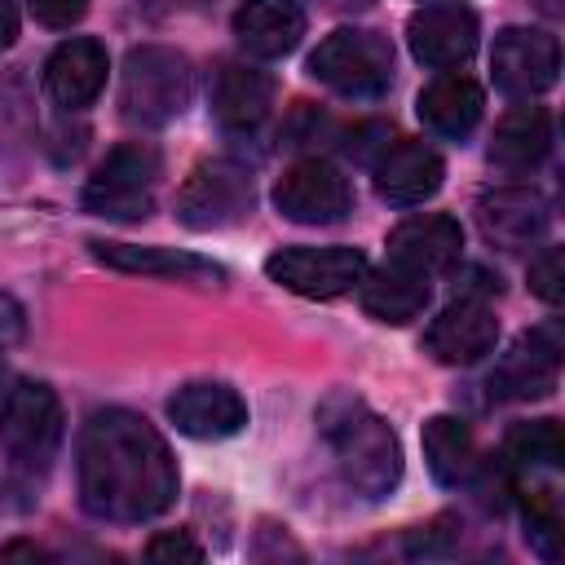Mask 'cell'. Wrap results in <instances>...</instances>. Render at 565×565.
<instances>
[{"label": "cell", "instance_id": "1", "mask_svg": "<svg viewBox=\"0 0 565 565\" xmlns=\"http://www.w3.org/2000/svg\"><path fill=\"white\" fill-rule=\"evenodd\" d=\"M177 499L168 441L132 411L106 406L79 433V503L97 521H150Z\"/></svg>", "mask_w": 565, "mask_h": 565}, {"label": "cell", "instance_id": "2", "mask_svg": "<svg viewBox=\"0 0 565 565\" xmlns=\"http://www.w3.org/2000/svg\"><path fill=\"white\" fill-rule=\"evenodd\" d=\"M318 419H322V433L335 450L344 481L366 499H384L402 477V446H397L393 428L366 402H358L349 393L331 397L318 411Z\"/></svg>", "mask_w": 565, "mask_h": 565}, {"label": "cell", "instance_id": "3", "mask_svg": "<svg viewBox=\"0 0 565 565\" xmlns=\"http://www.w3.org/2000/svg\"><path fill=\"white\" fill-rule=\"evenodd\" d=\"M194 93V71L185 53L168 44H141L124 57L119 75V110L137 128H163L172 124Z\"/></svg>", "mask_w": 565, "mask_h": 565}, {"label": "cell", "instance_id": "4", "mask_svg": "<svg viewBox=\"0 0 565 565\" xmlns=\"http://www.w3.org/2000/svg\"><path fill=\"white\" fill-rule=\"evenodd\" d=\"M159 150L146 141H124L115 146L93 177L84 181V212L106 216V221H141L154 207V190H159Z\"/></svg>", "mask_w": 565, "mask_h": 565}, {"label": "cell", "instance_id": "5", "mask_svg": "<svg viewBox=\"0 0 565 565\" xmlns=\"http://www.w3.org/2000/svg\"><path fill=\"white\" fill-rule=\"evenodd\" d=\"M62 402L49 384L22 380L0 406V450L18 472H44L62 446Z\"/></svg>", "mask_w": 565, "mask_h": 565}, {"label": "cell", "instance_id": "6", "mask_svg": "<svg viewBox=\"0 0 565 565\" xmlns=\"http://www.w3.org/2000/svg\"><path fill=\"white\" fill-rule=\"evenodd\" d=\"M309 75L327 84L340 97H380L393 84V49L375 31H331L313 53H309Z\"/></svg>", "mask_w": 565, "mask_h": 565}, {"label": "cell", "instance_id": "7", "mask_svg": "<svg viewBox=\"0 0 565 565\" xmlns=\"http://www.w3.org/2000/svg\"><path fill=\"white\" fill-rule=\"evenodd\" d=\"M247 212H252V172L230 159L199 163L177 194V221L190 230H225Z\"/></svg>", "mask_w": 565, "mask_h": 565}, {"label": "cell", "instance_id": "8", "mask_svg": "<svg viewBox=\"0 0 565 565\" xmlns=\"http://www.w3.org/2000/svg\"><path fill=\"white\" fill-rule=\"evenodd\" d=\"M265 274L296 296L335 300L362 282L366 256L358 247H282L265 260Z\"/></svg>", "mask_w": 565, "mask_h": 565}, {"label": "cell", "instance_id": "9", "mask_svg": "<svg viewBox=\"0 0 565 565\" xmlns=\"http://www.w3.org/2000/svg\"><path fill=\"white\" fill-rule=\"evenodd\" d=\"M490 71H494L499 93H508V97H516V102H530V97H539V93H547V88L556 84L561 44H556V35H547V31L508 26V31H499V40H494Z\"/></svg>", "mask_w": 565, "mask_h": 565}, {"label": "cell", "instance_id": "10", "mask_svg": "<svg viewBox=\"0 0 565 565\" xmlns=\"http://www.w3.org/2000/svg\"><path fill=\"white\" fill-rule=\"evenodd\" d=\"M349 203L353 190L344 172L327 159H300L274 185V207L296 225H331L349 212Z\"/></svg>", "mask_w": 565, "mask_h": 565}, {"label": "cell", "instance_id": "11", "mask_svg": "<svg viewBox=\"0 0 565 565\" xmlns=\"http://www.w3.org/2000/svg\"><path fill=\"white\" fill-rule=\"evenodd\" d=\"M424 344H428V353H433L437 362H446V366H472V362H481L486 353H494V344H499V318H494V309H490L486 300L463 296V300L446 305V309L428 322Z\"/></svg>", "mask_w": 565, "mask_h": 565}, {"label": "cell", "instance_id": "12", "mask_svg": "<svg viewBox=\"0 0 565 565\" xmlns=\"http://www.w3.org/2000/svg\"><path fill=\"white\" fill-rule=\"evenodd\" d=\"M406 40L415 62L433 71H455L477 53V18L459 4H433L406 22Z\"/></svg>", "mask_w": 565, "mask_h": 565}, {"label": "cell", "instance_id": "13", "mask_svg": "<svg viewBox=\"0 0 565 565\" xmlns=\"http://www.w3.org/2000/svg\"><path fill=\"white\" fill-rule=\"evenodd\" d=\"M561 331L534 327L503 353V362L490 375V388H499L503 397H547L561 375Z\"/></svg>", "mask_w": 565, "mask_h": 565}, {"label": "cell", "instance_id": "14", "mask_svg": "<svg viewBox=\"0 0 565 565\" xmlns=\"http://www.w3.org/2000/svg\"><path fill=\"white\" fill-rule=\"evenodd\" d=\"M477 225L499 247H530L547 234L552 212L547 199L530 185H499L477 199Z\"/></svg>", "mask_w": 565, "mask_h": 565}, {"label": "cell", "instance_id": "15", "mask_svg": "<svg viewBox=\"0 0 565 565\" xmlns=\"http://www.w3.org/2000/svg\"><path fill=\"white\" fill-rule=\"evenodd\" d=\"M168 419L185 437L221 441L247 424V402L230 384H185L168 397Z\"/></svg>", "mask_w": 565, "mask_h": 565}, {"label": "cell", "instance_id": "16", "mask_svg": "<svg viewBox=\"0 0 565 565\" xmlns=\"http://www.w3.org/2000/svg\"><path fill=\"white\" fill-rule=\"evenodd\" d=\"M459 252H463V230L455 216H437V212L411 216L388 234V260L411 274H424V278L450 269L459 260Z\"/></svg>", "mask_w": 565, "mask_h": 565}, {"label": "cell", "instance_id": "17", "mask_svg": "<svg viewBox=\"0 0 565 565\" xmlns=\"http://www.w3.org/2000/svg\"><path fill=\"white\" fill-rule=\"evenodd\" d=\"M106 71H110L106 49L97 40L79 35V40H66V44H57L49 53V62H44V88H49V97L57 106L84 110L106 88Z\"/></svg>", "mask_w": 565, "mask_h": 565}, {"label": "cell", "instance_id": "18", "mask_svg": "<svg viewBox=\"0 0 565 565\" xmlns=\"http://www.w3.org/2000/svg\"><path fill=\"white\" fill-rule=\"evenodd\" d=\"M441 154L424 141H397L384 146V154L375 159V190L380 199L397 203V207H415L424 199H433L441 190Z\"/></svg>", "mask_w": 565, "mask_h": 565}, {"label": "cell", "instance_id": "19", "mask_svg": "<svg viewBox=\"0 0 565 565\" xmlns=\"http://www.w3.org/2000/svg\"><path fill=\"white\" fill-rule=\"evenodd\" d=\"M234 35L252 57H287L305 35L300 0H243L234 9Z\"/></svg>", "mask_w": 565, "mask_h": 565}, {"label": "cell", "instance_id": "20", "mask_svg": "<svg viewBox=\"0 0 565 565\" xmlns=\"http://www.w3.org/2000/svg\"><path fill=\"white\" fill-rule=\"evenodd\" d=\"M274 106V75L247 62H230L212 79V115L230 132H252Z\"/></svg>", "mask_w": 565, "mask_h": 565}, {"label": "cell", "instance_id": "21", "mask_svg": "<svg viewBox=\"0 0 565 565\" xmlns=\"http://www.w3.org/2000/svg\"><path fill=\"white\" fill-rule=\"evenodd\" d=\"M93 256L110 269L124 274H146V278H172V282H221L225 269L177 247H137V243H93Z\"/></svg>", "mask_w": 565, "mask_h": 565}, {"label": "cell", "instance_id": "22", "mask_svg": "<svg viewBox=\"0 0 565 565\" xmlns=\"http://www.w3.org/2000/svg\"><path fill=\"white\" fill-rule=\"evenodd\" d=\"M552 154V115L543 106H516L499 119L490 141V163L503 172H534Z\"/></svg>", "mask_w": 565, "mask_h": 565}, {"label": "cell", "instance_id": "23", "mask_svg": "<svg viewBox=\"0 0 565 565\" xmlns=\"http://www.w3.org/2000/svg\"><path fill=\"white\" fill-rule=\"evenodd\" d=\"M415 110H419V119L437 132V137H468L472 128H477V119H481V110H486V93H481V84H472L468 75H441V79H433L424 93H419V102H415Z\"/></svg>", "mask_w": 565, "mask_h": 565}, {"label": "cell", "instance_id": "24", "mask_svg": "<svg viewBox=\"0 0 565 565\" xmlns=\"http://www.w3.org/2000/svg\"><path fill=\"white\" fill-rule=\"evenodd\" d=\"M358 287H362V309L375 322L402 327V322L419 318L424 305H428V278L424 274H411V269H402L393 260L384 269H375V274H362Z\"/></svg>", "mask_w": 565, "mask_h": 565}, {"label": "cell", "instance_id": "25", "mask_svg": "<svg viewBox=\"0 0 565 565\" xmlns=\"http://www.w3.org/2000/svg\"><path fill=\"white\" fill-rule=\"evenodd\" d=\"M424 459H428V472L441 481V486H459L477 472V441H472V428L455 415H433L424 424Z\"/></svg>", "mask_w": 565, "mask_h": 565}, {"label": "cell", "instance_id": "26", "mask_svg": "<svg viewBox=\"0 0 565 565\" xmlns=\"http://www.w3.org/2000/svg\"><path fill=\"white\" fill-rule=\"evenodd\" d=\"M508 468H561L565 459V433L556 419H530L516 424L503 441Z\"/></svg>", "mask_w": 565, "mask_h": 565}, {"label": "cell", "instance_id": "27", "mask_svg": "<svg viewBox=\"0 0 565 565\" xmlns=\"http://www.w3.org/2000/svg\"><path fill=\"white\" fill-rule=\"evenodd\" d=\"M521 512H525V534L534 543V552L543 561H561V543H565V516L556 508V494L547 486H521Z\"/></svg>", "mask_w": 565, "mask_h": 565}, {"label": "cell", "instance_id": "28", "mask_svg": "<svg viewBox=\"0 0 565 565\" xmlns=\"http://www.w3.org/2000/svg\"><path fill=\"white\" fill-rule=\"evenodd\" d=\"M530 291L547 305L565 300V252L561 247H543V256L530 265Z\"/></svg>", "mask_w": 565, "mask_h": 565}, {"label": "cell", "instance_id": "29", "mask_svg": "<svg viewBox=\"0 0 565 565\" xmlns=\"http://www.w3.org/2000/svg\"><path fill=\"white\" fill-rule=\"evenodd\" d=\"M146 556L150 561H203V547L185 530H168V534H154L146 543Z\"/></svg>", "mask_w": 565, "mask_h": 565}, {"label": "cell", "instance_id": "30", "mask_svg": "<svg viewBox=\"0 0 565 565\" xmlns=\"http://www.w3.org/2000/svg\"><path fill=\"white\" fill-rule=\"evenodd\" d=\"M26 4H31L35 22H44V26H53V31L75 26V22L88 13V0H26Z\"/></svg>", "mask_w": 565, "mask_h": 565}, {"label": "cell", "instance_id": "31", "mask_svg": "<svg viewBox=\"0 0 565 565\" xmlns=\"http://www.w3.org/2000/svg\"><path fill=\"white\" fill-rule=\"evenodd\" d=\"M18 335H22V309H18V300H9L0 291V344L4 340H18Z\"/></svg>", "mask_w": 565, "mask_h": 565}, {"label": "cell", "instance_id": "32", "mask_svg": "<svg viewBox=\"0 0 565 565\" xmlns=\"http://www.w3.org/2000/svg\"><path fill=\"white\" fill-rule=\"evenodd\" d=\"M18 40V4L0 0V49H9Z\"/></svg>", "mask_w": 565, "mask_h": 565}, {"label": "cell", "instance_id": "33", "mask_svg": "<svg viewBox=\"0 0 565 565\" xmlns=\"http://www.w3.org/2000/svg\"><path fill=\"white\" fill-rule=\"evenodd\" d=\"M9 556H40V547H31V543H9V547H0V561H9Z\"/></svg>", "mask_w": 565, "mask_h": 565}, {"label": "cell", "instance_id": "34", "mask_svg": "<svg viewBox=\"0 0 565 565\" xmlns=\"http://www.w3.org/2000/svg\"><path fill=\"white\" fill-rule=\"evenodd\" d=\"M539 9L543 13H561V0H539Z\"/></svg>", "mask_w": 565, "mask_h": 565}, {"label": "cell", "instance_id": "35", "mask_svg": "<svg viewBox=\"0 0 565 565\" xmlns=\"http://www.w3.org/2000/svg\"><path fill=\"white\" fill-rule=\"evenodd\" d=\"M0 380H4V362H0Z\"/></svg>", "mask_w": 565, "mask_h": 565}]
</instances>
